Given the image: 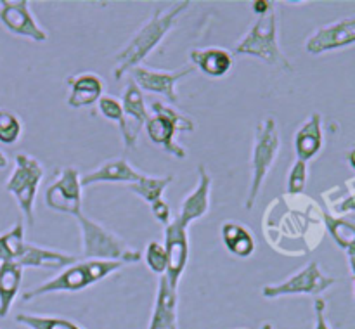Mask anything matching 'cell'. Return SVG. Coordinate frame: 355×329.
<instances>
[{
    "label": "cell",
    "instance_id": "6da1fadb",
    "mask_svg": "<svg viewBox=\"0 0 355 329\" xmlns=\"http://www.w3.org/2000/svg\"><path fill=\"white\" fill-rule=\"evenodd\" d=\"M318 206L305 194H283L270 201L263 210L262 232L267 244L283 255H295L293 241H302L311 251L315 242L311 235L321 239L315 224ZM321 213V211H319Z\"/></svg>",
    "mask_w": 355,
    "mask_h": 329
},
{
    "label": "cell",
    "instance_id": "7a4b0ae2",
    "mask_svg": "<svg viewBox=\"0 0 355 329\" xmlns=\"http://www.w3.org/2000/svg\"><path fill=\"white\" fill-rule=\"evenodd\" d=\"M191 7L189 0L177 2L166 9H156L155 14L139 28L134 37L127 42L123 48L114 55V68L113 76L116 82H120L127 73L141 66V62L158 47L163 38L168 35L175 21L182 12H186Z\"/></svg>",
    "mask_w": 355,
    "mask_h": 329
},
{
    "label": "cell",
    "instance_id": "3957f363",
    "mask_svg": "<svg viewBox=\"0 0 355 329\" xmlns=\"http://www.w3.org/2000/svg\"><path fill=\"white\" fill-rule=\"evenodd\" d=\"M236 55H252L262 59L266 64L293 73V64L279 47V24H277L276 6L259 16L250 30L236 42Z\"/></svg>",
    "mask_w": 355,
    "mask_h": 329
},
{
    "label": "cell",
    "instance_id": "277c9868",
    "mask_svg": "<svg viewBox=\"0 0 355 329\" xmlns=\"http://www.w3.org/2000/svg\"><path fill=\"white\" fill-rule=\"evenodd\" d=\"M75 218L82 235L83 260H106V262H120L123 265L142 260V253L139 249L132 248L125 239L114 234L101 222L92 220L83 213Z\"/></svg>",
    "mask_w": 355,
    "mask_h": 329
},
{
    "label": "cell",
    "instance_id": "5b68a950",
    "mask_svg": "<svg viewBox=\"0 0 355 329\" xmlns=\"http://www.w3.org/2000/svg\"><path fill=\"white\" fill-rule=\"evenodd\" d=\"M121 267H123V263L106 262V260H82V262H75L73 265L62 269V272H59L52 279H47L45 283L33 287V290L26 291L23 294V300L31 301L35 298H40L44 294L51 293H76V291H83L89 286H92V284L103 281L104 277L120 270Z\"/></svg>",
    "mask_w": 355,
    "mask_h": 329
},
{
    "label": "cell",
    "instance_id": "8992f818",
    "mask_svg": "<svg viewBox=\"0 0 355 329\" xmlns=\"http://www.w3.org/2000/svg\"><path fill=\"white\" fill-rule=\"evenodd\" d=\"M281 149V135L277 128V120L272 114H267L257 123L255 137H253L252 149V180H250V189L246 194L245 208L253 210L257 199L260 196L263 182L269 175L270 168L276 163L277 154Z\"/></svg>",
    "mask_w": 355,
    "mask_h": 329
},
{
    "label": "cell",
    "instance_id": "52a82bcc",
    "mask_svg": "<svg viewBox=\"0 0 355 329\" xmlns=\"http://www.w3.org/2000/svg\"><path fill=\"white\" fill-rule=\"evenodd\" d=\"M151 109L153 116H149L144 125L149 141L173 158L186 159V149L175 141V134H193L196 130L193 118L180 113L175 106L163 104L159 100L151 104Z\"/></svg>",
    "mask_w": 355,
    "mask_h": 329
},
{
    "label": "cell",
    "instance_id": "ba28073f",
    "mask_svg": "<svg viewBox=\"0 0 355 329\" xmlns=\"http://www.w3.org/2000/svg\"><path fill=\"white\" fill-rule=\"evenodd\" d=\"M14 172L6 182V190L12 194L17 201L21 213L26 218L28 225L35 224V199H37L38 186L44 179V165L26 152H17L14 156Z\"/></svg>",
    "mask_w": 355,
    "mask_h": 329
},
{
    "label": "cell",
    "instance_id": "9c48e42d",
    "mask_svg": "<svg viewBox=\"0 0 355 329\" xmlns=\"http://www.w3.org/2000/svg\"><path fill=\"white\" fill-rule=\"evenodd\" d=\"M336 283L335 277L324 276L319 267L318 260H311L307 265L302 267L293 276L286 277L279 283L267 284L262 287V296L267 300H276L283 296H293V294H309V296H321L326 290Z\"/></svg>",
    "mask_w": 355,
    "mask_h": 329
},
{
    "label": "cell",
    "instance_id": "30bf717a",
    "mask_svg": "<svg viewBox=\"0 0 355 329\" xmlns=\"http://www.w3.org/2000/svg\"><path fill=\"white\" fill-rule=\"evenodd\" d=\"M82 175L73 166H66L59 172L54 182L45 190V206L58 213L78 217L82 213Z\"/></svg>",
    "mask_w": 355,
    "mask_h": 329
},
{
    "label": "cell",
    "instance_id": "8fae6325",
    "mask_svg": "<svg viewBox=\"0 0 355 329\" xmlns=\"http://www.w3.org/2000/svg\"><path fill=\"white\" fill-rule=\"evenodd\" d=\"M194 73V68L191 64L182 66L180 69L173 71H165V69H153L148 66H137L130 71V78L134 80L135 85L146 92L158 94L168 100L170 106L179 104V94H177V83Z\"/></svg>",
    "mask_w": 355,
    "mask_h": 329
},
{
    "label": "cell",
    "instance_id": "7c38bea8",
    "mask_svg": "<svg viewBox=\"0 0 355 329\" xmlns=\"http://www.w3.org/2000/svg\"><path fill=\"white\" fill-rule=\"evenodd\" d=\"M165 253H166V279L170 286L179 290V283L182 279L186 267L189 263L191 246L189 232L186 225L180 224L177 218H172L168 225H165Z\"/></svg>",
    "mask_w": 355,
    "mask_h": 329
},
{
    "label": "cell",
    "instance_id": "4fadbf2b",
    "mask_svg": "<svg viewBox=\"0 0 355 329\" xmlns=\"http://www.w3.org/2000/svg\"><path fill=\"white\" fill-rule=\"evenodd\" d=\"M121 109H123V127L120 128L121 139L127 151L137 145L139 134L144 128L146 121L149 118L148 106H146L144 94L142 90L135 85L134 80H128L127 87L123 90V97H121Z\"/></svg>",
    "mask_w": 355,
    "mask_h": 329
},
{
    "label": "cell",
    "instance_id": "5bb4252c",
    "mask_svg": "<svg viewBox=\"0 0 355 329\" xmlns=\"http://www.w3.org/2000/svg\"><path fill=\"white\" fill-rule=\"evenodd\" d=\"M0 23L7 31L33 42H47L49 33L38 24L28 0H0Z\"/></svg>",
    "mask_w": 355,
    "mask_h": 329
},
{
    "label": "cell",
    "instance_id": "9a60e30c",
    "mask_svg": "<svg viewBox=\"0 0 355 329\" xmlns=\"http://www.w3.org/2000/svg\"><path fill=\"white\" fill-rule=\"evenodd\" d=\"M355 44V16L343 17L335 23L318 28L305 40V51L312 55L324 54L336 48L349 47Z\"/></svg>",
    "mask_w": 355,
    "mask_h": 329
},
{
    "label": "cell",
    "instance_id": "2e32d148",
    "mask_svg": "<svg viewBox=\"0 0 355 329\" xmlns=\"http://www.w3.org/2000/svg\"><path fill=\"white\" fill-rule=\"evenodd\" d=\"M210 196H211V175L208 173L207 166H198V184L189 194L182 199L180 211L177 215V220L182 225L189 227L193 222L200 220L210 210Z\"/></svg>",
    "mask_w": 355,
    "mask_h": 329
},
{
    "label": "cell",
    "instance_id": "e0dca14e",
    "mask_svg": "<svg viewBox=\"0 0 355 329\" xmlns=\"http://www.w3.org/2000/svg\"><path fill=\"white\" fill-rule=\"evenodd\" d=\"M179 293L170 286L166 276H162L156 290L149 329H179Z\"/></svg>",
    "mask_w": 355,
    "mask_h": 329
},
{
    "label": "cell",
    "instance_id": "ac0fdd59",
    "mask_svg": "<svg viewBox=\"0 0 355 329\" xmlns=\"http://www.w3.org/2000/svg\"><path fill=\"white\" fill-rule=\"evenodd\" d=\"M66 85L69 87V96L66 99V104L73 109L94 106L104 96L103 80L97 73L87 71L71 75L69 78H66Z\"/></svg>",
    "mask_w": 355,
    "mask_h": 329
},
{
    "label": "cell",
    "instance_id": "d6986e66",
    "mask_svg": "<svg viewBox=\"0 0 355 329\" xmlns=\"http://www.w3.org/2000/svg\"><path fill=\"white\" fill-rule=\"evenodd\" d=\"M189 64L208 78H224L234 66V57L224 47H200L189 52Z\"/></svg>",
    "mask_w": 355,
    "mask_h": 329
},
{
    "label": "cell",
    "instance_id": "ffe728a7",
    "mask_svg": "<svg viewBox=\"0 0 355 329\" xmlns=\"http://www.w3.org/2000/svg\"><path fill=\"white\" fill-rule=\"evenodd\" d=\"M142 175H144V173L139 172L137 168H134L125 158H114L103 163L101 166H97L96 170H90V172L83 173L82 186L89 187L92 186V184L99 182L134 184L137 182Z\"/></svg>",
    "mask_w": 355,
    "mask_h": 329
},
{
    "label": "cell",
    "instance_id": "44dd1931",
    "mask_svg": "<svg viewBox=\"0 0 355 329\" xmlns=\"http://www.w3.org/2000/svg\"><path fill=\"white\" fill-rule=\"evenodd\" d=\"M322 116L321 113H312L295 134L293 145L297 159L305 163L311 161L322 149Z\"/></svg>",
    "mask_w": 355,
    "mask_h": 329
},
{
    "label": "cell",
    "instance_id": "7402d4cb",
    "mask_svg": "<svg viewBox=\"0 0 355 329\" xmlns=\"http://www.w3.org/2000/svg\"><path fill=\"white\" fill-rule=\"evenodd\" d=\"M75 262H78V260H76V256L71 255V253L44 248V246L31 244V242H26V244H24L23 253H21V256L17 258V263H19L23 269H28V267H33V269L49 267V269L59 270L73 265Z\"/></svg>",
    "mask_w": 355,
    "mask_h": 329
},
{
    "label": "cell",
    "instance_id": "603a6c76",
    "mask_svg": "<svg viewBox=\"0 0 355 329\" xmlns=\"http://www.w3.org/2000/svg\"><path fill=\"white\" fill-rule=\"evenodd\" d=\"M220 238L227 251L238 258H248L255 251V235L241 222L225 220L220 225Z\"/></svg>",
    "mask_w": 355,
    "mask_h": 329
},
{
    "label": "cell",
    "instance_id": "cb8c5ba5",
    "mask_svg": "<svg viewBox=\"0 0 355 329\" xmlns=\"http://www.w3.org/2000/svg\"><path fill=\"white\" fill-rule=\"evenodd\" d=\"M23 267L17 262L0 263V317H7L19 293Z\"/></svg>",
    "mask_w": 355,
    "mask_h": 329
},
{
    "label": "cell",
    "instance_id": "d4e9b609",
    "mask_svg": "<svg viewBox=\"0 0 355 329\" xmlns=\"http://www.w3.org/2000/svg\"><path fill=\"white\" fill-rule=\"evenodd\" d=\"M326 231L331 234L336 244L345 249L347 255L355 256V222L342 217H333L328 211H322Z\"/></svg>",
    "mask_w": 355,
    "mask_h": 329
},
{
    "label": "cell",
    "instance_id": "484cf974",
    "mask_svg": "<svg viewBox=\"0 0 355 329\" xmlns=\"http://www.w3.org/2000/svg\"><path fill=\"white\" fill-rule=\"evenodd\" d=\"M173 177L165 175V177H153V175H142L137 182L128 184V190L137 196H141L146 203L149 204V208L153 204L163 201V193H165L166 187L172 184Z\"/></svg>",
    "mask_w": 355,
    "mask_h": 329
},
{
    "label": "cell",
    "instance_id": "4316f807",
    "mask_svg": "<svg viewBox=\"0 0 355 329\" xmlns=\"http://www.w3.org/2000/svg\"><path fill=\"white\" fill-rule=\"evenodd\" d=\"M24 244V225L23 222H17L10 231L0 235V263L3 262H17V258L23 253Z\"/></svg>",
    "mask_w": 355,
    "mask_h": 329
},
{
    "label": "cell",
    "instance_id": "83f0119b",
    "mask_svg": "<svg viewBox=\"0 0 355 329\" xmlns=\"http://www.w3.org/2000/svg\"><path fill=\"white\" fill-rule=\"evenodd\" d=\"M16 322L28 329H82L75 322L62 317H47V315H31L19 314L16 315Z\"/></svg>",
    "mask_w": 355,
    "mask_h": 329
},
{
    "label": "cell",
    "instance_id": "f1b7e54d",
    "mask_svg": "<svg viewBox=\"0 0 355 329\" xmlns=\"http://www.w3.org/2000/svg\"><path fill=\"white\" fill-rule=\"evenodd\" d=\"M23 134V123L19 116L7 109H0V144H16Z\"/></svg>",
    "mask_w": 355,
    "mask_h": 329
},
{
    "label": "cell",
    "instance_id": "f546056e",
    "mask_svg": "<svg viewBox=\"0 0 355 329\" xmlns=\"http://www.w3.org/2000/svg\"><path fill=\"white\" fill-rule=\"evenodd\" d=\"M146 265L149 267L153 274H156L158 277L165 276L166 274V253L165 246L159 241H151L146 246V251L142 255Z\"/></svg>",
    "mask_w": 355,
    "mask_h": 329
},
{
    "label": "cell",
    "instance_id": "4dcf8cb0",
    "mask_svg": "<svg viewBox=\"0 0 355 329\" xmlns=\"http://www.w3.org/2000/svg\"><path fill=\"white\" fill-rule=\"evenodd\" d=\"M307 177H309V168L307 163L297 161L291 166L290 173H288V193L286 194H304L305 186H307Z\"/></svg>",
    "mask_w": 355,
    "mask_h": 329
},
{
    "label": "cell",
    "instance_id": "1f68e13d",
    "mask_svg": "<svg viewBox=\"0 0 355 329\" xmlns=\"http://www.w3.org/2000/svg\"><path fill=\"white\" fill-rule=\"evenodd\" d=\"M97 107L106 120L114 121L120 128L123 127V109H121V100L118 97L103 96L97 103Z\"/></svg>",
    "mask_w": 355,
    "mask_h": 329
},
{
    "label": "cell",
    "instance_id": "d6a6232c",
    "mask_svg": "<svg viewBox=\"0 0 355 329\" xmlns=\"http://www.w3.org/2000/svg\"><path fill=\"white\" fill-rule=\"evenodd\" d=\"M314 329H331L328 324V319H326V301L324 298L318 296L314 300Z\"/></svg>",
    "mask_w": 355,
    "mask_h": 329
},
{
    "label": "cell",
    "instance_id": "836d02e7",
    "mask_svg": "<svg viewBox=\"0 0 355 329\" xmlns=\"http://www.w3.org/2000/svg\"><path fill=\"white\" fill-rule=\"evenodd\" d=\"M151 213H153V217L159 222V224L168 225L170 222H172V211H170L168 203H166L165 199L159 201V203H156V204H153Z\"/></svg>",
    "mask_w": 355,
    "mask_h": 329
},
{
    "label": "cell",
    "instance_id": "e575fe53",
    "mask_svg": "<svg viewBox=\"0 0 355 329\" xmlns=\"http://www.w3.org/2000/svg\"><path fill=\"white\" fill-rule=\"evenodd\" d=\"M274 6H276V3L267 2V0H257V2H253V12H255L257 16H262V14H266L267 10L272 9Z\"/></svg>",
    "mask_w": 355,
    "mask_h": 329
},
{
    "label": "cell",
    "instance_id": "d590c367",
    "mask_svg": "<svg viewBox=\"0 0 355 329\" xmlns=\"http://www.w3.org/2000/svg\"><path fill=\"white\" fill-rule=\"evenodd\" d=\"M7 166H9V158H7V156L0 151V170L7 168Z\"/></svg>",
    "mask_w": 355,
    "mask_h": 329
},
{
    "label": "cell",
    "instance_id": "8d00e7d4",
    "mask_svg": "<svg viewBox=\"0 0 355 329\" xmlns=\"http://www.w3.org/2000/svg\"><path fill=\"white\" fill-rule=\"evenodd\" d=\"M349 163H350V166L355 170V145L352 148V151L349 152Z\"/></svg>",
    "mask_w": 355,
    "mask_h": 329
},
{
    "label": "cell",
    "instance_id": "74e56055",
    "mask_svg": "<svg viewBox=\"0 0 355 329\" xmlns=\"http://www.w3.org/2000/svg\"><path fill=\"white\" fill-rule=\"evenodd\" d=\"M349 263H350V269H352L354 279H355V256H349Z\"/></svg>",
    "mask_w": 355,
    "mask_h": 329
},
{
    "label": "cell",
    "instance_id": "f35d334b",
    "mask_svg": "<svg viewBox=\"0 0 355 329\" xmlns=\"http://www.w3.org/2000/svg\"><path fill=\"white\" fill-rule=\"evenodd\" d=\"M263 329H277V328H274L272 324H269V322H266V324H263Z\"/></svg>",
    "mask_w": 355,
    "mask_h": 329
}]
</instances>
